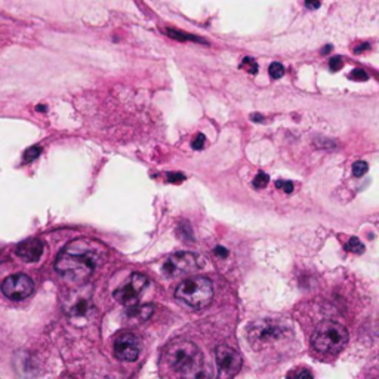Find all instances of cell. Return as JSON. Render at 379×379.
Returning a JSON list of instances; mask_svg holds the SVG:
<instances>
[{
  "label": "cell",
  "instance_id": "1",
  "mask_svg": "<svg viewBox=\"0 0 379 379\" xmlns=\"http://www.w3.org/2000/svg\"><path fill=\"white\" fill-rule=\"evenodd\" d=\"M105 249L90 239H76L70 242L57 256V273L71 285L86 283L104 258Z\"/></svg>",
  "mask_w": 379,
  "mask_h": 379
},
{
  "label": "cell",
  "instance_id": "2",
  "mask_svg": "<svg viewBox=\"0 0 379 379\" xmlns=\"http://www.w3.org/2000/svg\"><path fill=\"white\" fill-rule=\"evenodd\" d=\"M161 360L169 370L182 376L197 378L203 367V354L199 347L190 341H174L163 350Z\"/></svg>",
  "mask_w": 379,
  "mask_h": 379
},
{
  "label": "cell",
  "instance_id": "3",
  "mask_svg": "<svg viewBox=\"0 0 379 379\" xmlns=\"http://www.w3.org/2000/svg\"><path fill=\"white\" fill-rule=\"evenodd\" d=\"M292 338V329L280 320H256L247 328V339L253 350L262 351Z\"/></svg>",
  "mask_w": 379,
  "mask_h": 379
},
{
  "label": "cell",
  "instance_id": "4",
  "mask_svg": "<svg viewBox=\"0 0 379 379\" xmlns=\"http://www.w3.org/2000/svg\"><path fill=\"white\" fill-rule=\"evenodd\" d=\"M348 331L341 323L326 320L312 332L311 345L320 354H338L348 344Z\"/></svg>",
  "mask_w": 379,
  "mask_h": 379
},
{
  "label": "cell",
  "instance_id": "5",
  "mask_svg": "<svg viewBox=\"0 0 379 379\" xmlns=\"http://www.w3.org/2000/svg\"><path fill=\"white\" fill-rule=\"evenodd\" d=\"M213 285L207 277L194 276L178 285L175 290L177 299L191 310H203L213 299Z\"/></svg>",
  "mask_w": 379,
  "mask_h": 379
},
{
  "label": "cell",
  "instance_id": "6",
  "mask_svg": "<svg viewBox=\"0 0 379 379\" xmlns=\"http://www.w3.org/2000/svg\"><path fill=\"white\" fill-rule=\"evenodd\" d=\"M203 258L193 252H178L171 255L161 267V271L169 279L182 277L196 273L203 267Z\"/></svg>",
  "mask_w": 379,
  "mask_h": 379
},
{
  "label": "cell",
  "instance_id": "7",
  "mask_svg": "<svg viewBox=\"0 0 379 379\" xmlns=\"http://www.w3.org/2000/svg\"><path fill=\"white\" fill-rule=\"evenodd\" d=\"M148 285V279L141 273H132L129 279L114 290V298L119 304L125 307H131L138 304L141 293Z\"/></svg>",
  "mask_w": 379,
  "mask_h": 379
},
{
  "label": "cell",
  "instance_id": "8",
  "mask_svg": "<svg viewBox=\"0 0 379 379\" xmlns=\"http://www.w3.org/2000/svg\"><path fill=\"white\" fill-rule=\"evenodd\" d=\"M215 361L221 378H233L242 369V356L237 350L221 344L215 348Z\"/></svg>",
  "mask_w": 379,
  "mask_h": 379
},
{
  "label": "cell",
  "instance_id": "9",
  "mask_svg": "<svg viewBox=\"0 0 379 379\" xmlns=\"http://www.w3.org/2000/svg\"><path fill=\"white\" fill-rule=\"evenodd\" d=\"M0 289H2V293L8 299L22 301V299H27L33 293L34 283L25 274H12L2 282Z\"/></svg>",
  "mask_w": 379,
  "mask_h": 379
},
{
  "label": "cell",
  "instance_id": "10",
  "mask_svg": "<svg viewBox=\"0 0 379 379\" xmlns=\"http://www.w3.org/2000/svg\"><path fill=\"white\" fill-rule=\"evenodd\" d=\"M114 354L122 361H135L141 354V339L129 332H120L114 339Z\"/></svg>",
  "mask_w": 379,
  "mask_h": 379
},
{
  "label": "cell",
  "instance_id": "11",
  "mask_svg": "<svg viewBox=\"0 0 379 379\" xmlns=\"http://www.w3.org/2000/svg\"><path fill=\"white\" fill-rule=\"evenodd\" d=\"M43 250H45V245L42 240L39 239H28V240H24L21 242L15 252L17 255L25 261V262H36L40 259V256L43 255Z\"/></svg>",
  "mask_w": 379,
  "mask_h": 379
},
{
  "label": "cell",
  "instance_id": "12",
  "mask_svg": "<svg viewBox=\"0 0 379 379\" xmlns=\"http://www.w3.org/2000/svg\"><path fill=\"white\" fill-rule=\"evenodd\" d=\"M154 312V307L153 305H131L128 307L126 311V317L129 320H135L138 323L145 321L151 317V314Z\"/></svg>",
  "mask_w": 379,
  "mask_h": 379
},
{
  "label": "cell",
  "instance_id": "13",
  "mask_svg": "<svg viewBox=\"0 0 379 379\" xmlns=\"http://www.w3.org/2000/svg\"><path fill=\"white\" fill-rule=\"evenodd\" d=\"M90 310H92V305L88 298H80V299L74 301L70 305V308H67L68 314L73 317H85Z\"/></svg>",
  "mask_w": 379,
  "mask_h": 379
},
{
  "label": "cell",
  "instance_id": "14",
  "mask_svg": "<svg viewBox=\"0 0 379 379\" xmlns=\"http://www.w3.org/2000/svg\"><path fill=\"white\" fill-rule=\"evenodd\" d=\"M165 34H168L171 39H175L178 42H196V43H204L207 45V42L201 37H197L194 34H188V33H184L181 30H175V28H166L165 30Z\"/></svg>",
  "mask_w": 379,
  "mask_h": 379
},
{
  "label": "cell",
  "instance_id": "15",
  "mask_svg": "<svg viewBox=\"0 0 379 379\" xmlns=\"http://www.w3.org/2000/svg\"><path fill=\"white\" fill-rule=\"evenodd\" d=\"M347 250L353 252V253H361L364 250V245L360 242V239L357 237H351L347 243Z\"/></svg>",
  "mask_w": 379,
  "mask_h": 379
},
{
  "label": "cell",
  "instance_id": "16",
  "mask_svg": "<svg viewBox=\"0 0 379 379\" xmlns=\"http://www.w3.org/2000/svg\"><path fill=\"white\" fill-rule=\"evenodd\" d=\"M243 70H246L247 73H250V74H256L258 73V64H256V61L253 60V58H249V57H246L243 61H242V66H240Z\"/></svg>",
  "mask_w": 379,
  "mask_h": 379
},
{
  "label": "cell",
  "instance_id": "17",
  "mask_svg": "<svg viewBox=\"0 0 379 379\" xmlns=\"http://www.w3.org/2000/svg\"><path fill=\"white\" fill-rule=\"evenodd\" d=\"M283 74H285V67L280 63H273L269 66V76L273 79H280L283 77Z\"/></svg>",
  "mask_w": 379,
  "mask_h": 379
},
{
  "label": "cell",
  "instance_id": "18",
  "mask_svg": "<svg viewBox=\"0 0 379 379\" xmlns=\"http://www.w3.org/2000/svg\"><path fill=\"white\" fill-rule=\"evenodd\" d=\"M268 182H269L268 175L264 174V172H261V174H258V175L255 177V179H253V187L258 188V190H261V188H265V187L268 185Z\"/></svg>",
  "mask_w": 379,
  "mask_h": 379
},
{
  "label": "cell",
  "instance_id": "19",
  "mask_svg": "<svg viewBox=\"0 0 379 379\" xmlns=\"http://www.w3.org/2000/svg\"><path fill=\"white\" fill-rule=\"evenodd\" d=\"M369 166L366 161H356V163L353 165V174L357 177V178H361L366 172H367Z\"/></svg>",
  "mask_w": 379,
  "mask_h": 379
},
{
  "label": "cell",
  "instance_id": "20",
  "mask_svg": "<svg viewBox=\"0 0 379 379\" xmlns=\"http://www.w3.org/2000/svg\"><path fill=\"white\" fill-rule=\"evenodd\" d=\"M42 154V148L34 145V147H30L25 153H24V160L25 161H33L34 158H37L39 156Z\"/></svg>",
  "mask_w": 379,
  "mask_h": 379
},
{
  "label": "cell",
  "instance_id": "21",
  "mask_svg": "<svg viewBox=\"0 0 379 379\" xmlns=\"http://www.w3.org/2000/svg\"><path fill=\"white\" fill-rule=\"evenodd\" d=\"M350 79H351V80H357V82H366V80L369 79V76H367V73L363 71L361 68H356V70H353V71L350 73Z\"/></svg>",
  "mask_w": 379,
  "mask_h": 379
},
{
  "label": "cell",
  "instance_id": "22",
  "mask_svg": "<svg viewBox=\"0 0 379 379\" xmlns=\"http://www.w3.org/2000/svg\"><path fill=\"white\" fill-rule=\"evenodd\" d=\"M276 187L279 188V190H283L285 193H292L293 191V184L290 182V181H283V179H279L277 182H276Z\"/></svg>",
  "mask_w": 379,
  "mask_h": 379
},
{
  "label": "cell",
  "instance_id": "23",
  "mask_svg": "<svg viewBox=\"0 0 379 379\" xmlns=\"http://www.w3.org/2000/svg\"><path fill=\"white\" fill-rule=\"evenodd\" d=\"M184 179H185V177L182 174H178V172H171V174L166 175V181H169L172 184H181Z\"/></svg>",
  "mask_w": 379,
  "mask_h": 379
},
{
  "label": "cell",
  "instance_id": "24",
  "mask_svg": "<svg viewBox=\"0 0 379 379\" xmlns=\"http://www.w3.org/2000/svg\"><path fill=\"white\" fill-rule=\"evenodd\" d=\"M342 66H344V61H342L341 57H334V58L329 61V67H331L332 71H339V70L342 68Z\"/></svg>",
  "mask_w": 379,
  "mask_h": 379
},
{
  "label": "cell",
  "instance_id": "25",
  "mask_svg": "<svg viewBox=\"0 0 379 379\" xmlns=\"http://www.w3.org/2000/svg\"><path fill=\"white\" fill-rule=\"evenodd\" d=\"M289 378H312V373L307 369H299V370H293L288 375Z\"/></svg>",
  "mask_w": 379,
  "mask_h": 379
},
{
  "label": "cell",
  "instance_id": "26",
  "mask_svg": "<svg viewBox=\"0 0 379 379\" xmlns=\"http://www.w3.org/2000/svg\"><path fill=\"white\" fill-rule=\"evenodd\" d=\"M204 142H206V138H204V135H203V134H199V135L194 138V141H193L191 147H193L194 150H201V148L204 147Z\"/></svg>",
  "mask_w": 379,
  "mask_h": 379
},
{
  "label": "cell",
  "instance_id": "27",
  "mask_svg": "<svg viewBox=\"0 0 379 379\" xmlns=\"http://www.w3.org/2000/svg\"><path fill=\"white\" fill-rule=\"evenodd\" d=\"M305 6L311 11H315L321 6V0H305Z\"/></svg>",
  "mask_w": 379,
  "mask_h": 379
},
{
  "label": "cell",
  "instance_id": "28",
  "mask_svg": "<svg viewBox=\"0 0 379 379\" xmlns=\"http://www.w3.org/2000/svg\"><path fill=\"white\" fill-rule=\"evenodd\" d=\"M215 255H218L220 258H225V256H228V250L223 246H216L215 247Z\"/></svg>",
  "mask_w": 379,
  "mask_h": 379
},
{
  "label": "cell",
  "instance_id": "29",
  "mask_svg": "<svg viewBox=\"0 0 379 379\" xmlns=\"http://www.w3.org/2000/svg\"><path fill=\"white\" fill-rule=\"evenodd\" d=\"M369 49H370V45H369V43H361V45H358L357 47H354V52H356V53H361V52L369 50Z\"/></svg>",
  "mask_w": 379,
  "mask_h": 379
},
{
  "label": "cell",
  "instance_id": "30",
  "mask_svg": "<svg viewBox=\"0 0 379 379\" xmlns=\"http://www.w3.org/2000/svg\"><path fill=\"white\" fill-rule=\"evenodd\" d=\"M331 50H332V46H331V45H328V46H324V47H323L321 53H323V55H328V53H329Z\"/></svg>",
  "mask_w": 379,
  "mask_h": 379
},
{
  "label": "cell",
  "instance_id": "31",
  "mask_svg": "<svg viewBox=\"0 0 379 379\" xmlns=\"http://www.w3.org/2000/svg\"><path fill=\"white\" fill-rule=\"evenodd\" d=\"M252 120L253 122H264V117L259 116V114H252Z\"/></svg>",
  "mask_w": 379,
  "mask_h": 379
}]
</instances>
